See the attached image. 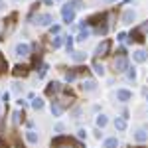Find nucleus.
<instances>
[{
	"label": "nucleus",
	"mask_w": 148,
	"mask_h": 148,
	"mask_svg": "<svg viewBox=\"0 0 148 148\" xmlns=\"http://www.w3.org/2000/svg\"><path fill=\"white\" fill-rule=\"evenodd\" d=\"M12 121H14V125H18L20 121H24V113H20V111H16V113L12 114Z\"/></svg>",
	"instance_id": "nucleus-29"
},
{
	"label": "nucleus",
	"mask_w": 148,
	"mask_h": 148,
	"mask_svg": "<svg viewBox=\"0 0 148 148\" xmlns=\"http://www.w3.org/2000/svg\"><path fill=\"white\" fill-rule=\"evenodd\" d=\"M107 123H109V119H107L105 114H99V116H97V128H105Z\"/></svg>",
	"instance_id": "nucleus-20"
},
{
	"label": "nucleus",
	"mask_w": 148,
	"mask_h": 148,
	"mask_svg": "<svg viewBox=\"0 0 148 148\" xmlns=\"http://www.w3.org/2000/svg\"><path fill=\"white\" fill-rule=\"evenodd\" d=\"M87 38H89V30H87V28H81V30H79V34H77V38H75V40H77V42H85Z\"/></svg>",
	"instance_id": "nucleus-18"
},
{
	"label": "nucleus",
	"mask_w": 148,
	"mask_h": 148,
	"mask_svg": "<svg viewBox=\"0 0 148 148\" xmlns=\"http://www.w3.org/2000/svg\"><path fill=\"white\" fill-rule=\"evenodd\" d=\"M128 38H130V42H136V44H142V42H144V36H142V30H140V28H134Z\"/></svg>",
	"instance_id": "nucleus-9"
},
{
	"label": "nucleus",
	"mask_w": 148,
	"mask_h": 148,
	"mask_svg": "<svg viewBox=\"0 0 148 148\" xmlns=\"http://www.w3.org/2000/svg\"><path fill=\"white\" fill-rule=\"evenodd\" d=\"M134 140H136V142H146V140H148V134H146V130H142V128H138L136 132H134Z\"/></svg>",
	"instance_id": "nucleus-15"
},
{
	"label": "nucleus",
	"mask_w": 148,
	"mask_h": 148,
	"mask_svg": "<svg viewBox=\"0 0 148 148\" xmlns=\"http://www.w3.org/2000/svg\"><path fill=\"white\" fill-rule=\"evenodd\" d=\"M46 73H47V65H42V69H40V73H38V77L42 79V77H46Z\"/></svg>",
	"instance_id": "nucleus-33"
},
{
	"label": "nucleus",
	"mask_w": 148,
	"mask_h": 148,
	"mask_svg": "<svg viewBox=\"0 0 148 148\" xmlns=\"http://www.w3.org/2000/svg\"><path fill=\"white\" fill-rule=\"evenodd\" d=\"M93 69H95V73H97V75H105V67H103L101 63H99V61H97V59H95V61H93Z\"/></svg>",
	"instance_id": "nucleus-19"
},
{
	"label": "nucleus",
	"mask_w": 148,
	"mask_h": 148,
	"mask_svg": "<svg viewBox=\"0 0 148 148\" xmlns=\"http://www.w3.org/2000/svg\"><path fill=\"white\" fill-rule=\"evenodd\" d=\"M61 18H63V22H65V24L75 22V10H73L69 4H65V6L61 8Z\"/></svg>",
	"instance_id": "nucleus-3"
},
{
	"label": "nucleus",
	"mask_w": 148,
	"mask_h": 148,
	"mask_svg": "<svg viewBox=\"0 0 148 148\" xmlns=\"http://www.w3.org/2000/svg\"><path fill=\"white\" fill-rule=\"evenodd\" d=\"M97 89V83L93 79H87V81H83L81 83V91H87V93H91V91H95Z\"/></svg>",
	"instance_id": "nucleus-14"
},
{
	"label": "nucleus",
	"mask_w": 148,
	"mask_h": 148,
	"mask_svg": "<svg viewBox=\"0 0 148 148\" xmlns=\"http://www.w3.org/2000/svg\"><path fill=\"white\" fill-rule=\"evenodd\" d=\"M26 140H28V142H32V144H36V142H38V132L28 130V132H26Z\"/></svg>",
	"instance_id": "nucleus-21"
},
{
	"label": "nucleus",
	"mask_w": 148,
	"mask_h": 148,
	"mask_svg": "<svg viewBox=\"0 0 148 148\" xmlns=\"http://www.w3.org/2000/svg\"><path fill=\"white\" fill-rule=\"evenodd\" d=\"M36 24L38 26H51L53 24V16L51 14H38L36 16Z\"/></svg>",
	"instance_id": "nucleus-5"
},
{
	"label": "nucleus",
	"mask_w": 148,
	"mask_h": 148,
	"mask_svg": "<svg viewBox=\"0 0 148 148\" xmlns=\"http://www.w3.org/2000/svg\"><path fill=\"white\" fill-rule=\"evenodd\" d=\"M111 47H113V42H111V40H103L101 44L97 46V49H95V56L97 57H107L111 53Z\"/></svg>",
	"instance_id": "nucleus-1"
},
{
	"label": "nucleus",
	"mask_w": 148,
	"mask_h": 148,
	"mask_svg": "<svg viewBox=\"0 0 148 148\" xmlns=\"http://www.w3.org/2000/svg\"><path fill=\"white\" fill-rule=\"evenodd\" d=\"M59 91H61V83H59V81H51L46 87V95H56V93H59Z\"/></svg>",
	"instance_id": "nucleus-11"
},
{
	"label": "nucleus",
	"mask_w": 148,
	"mask_h": 148,
	"mask_svg": "<svg viewBox=\"0 0 148 148\" xmlns=\"http://www.w3.org/2000/svg\"><path fill=\"white\" fill-rule=\"evenodd\" d=\"M63 44V38L61 36H56V38H51V46H53V49H57V47Z\"/></svg>",
	"instance_id": "nucleus-28"
},
{
	"label": "nucleus",
	"mask_w": 148,
	"mask_h": 148,
	"mask_svg": "<svg viewBox=\"0 0 148 148\" xmlns=\"http://www.w3.org/2000/svg\"><path fill=\"white\" fill-rule=\"evenodd\" d=\"M30 73V65H22V63H18L16 67L12 69V75L14 77H26Z\"/></svg>",
	"instance_id": "nucleus-6"
},
{
	"label": "nucleus",
	"mask_w": 148,
	"mask_h": 148,
	"mask_svg": "<svg viewBox=\"0 0 148 148\" xmlns=\"http://www.w3.org/2000/svg\"><path fill=\"white\" fill-rule=\"evenodd\" d=\"M140 30H142V32H146V30H148V22L142 24V26H140Z\"/></svg>",
	"instance_id": "nucleus-35"
},
{
	"label": "nucleus",
	"mask_w": 148,
	"mask_h": 148,
	"mask_svg": "<svg viewBox=\"0 0 148 148\" xmlns=\"http://www.w3.org/2000/svg\"><path fill=\"white\" fill-rule=\"evenodd\" d=\"M0 148H4V140L2 138H0Z\"/></svg>",
	"instance_id": "nucleus-38"
},
{
	"label": "nucleus",
	"mask_w": 148,
	"mask_h": 148,
	"mask_svg": "<svg viewBox=\"0 0 148 148\" xmlns=\"http://www.w3.org/2000/svg\"><path fill=\"white\" fill-rule=\"evenodd\" d=\"M113 67H114V73H123V71H126L128 69V59H126V56H119L116 59L113 61Z\"/></svg>",
	"instance_id": "nucleus-2"
},
{
	"label": "nucleus",
	"mask_w": 148,
	"mask_h": 148,
	"mask_svg": "<svg viewBox=\"0 0 148 148\" xmlns=\"http://www.w3.org/2000/svg\"><path fill=\"white\" fill-rule=\"evenodd\" d=\"M119 146V140H116V138H107V140H105V142H103V148H116Z\"/></svg>",
	"instance_id": "nucleus-17"
},
{
	"label": "nucleus",
	"mask_w": 148,
	"mask_h": 148,
	"mask_svg": "<svg viewBox=\"0 0 148 148\" xmlns=\"http://www.w3.org/2000/svg\"><path fill=\"white\" fill-rule=\"evenodd\" d=\"M116 99L121 103H126V101L132 99V93L128 91V89H119V91H116Z\"/></svg>",
	"instance_id": "nucleus-12"
},
{
	"label": "nucleus",
	"mask_w": 148,
	"mask_h": 148,
	"mask_svg": "<svg viewBox=\"0 0 148 148\" xmlns=\"http://www.w3.org/2000/svg\"><path fill=\"white\" fill-rule=\"evenodd\" d=\"M44 4H46V6H51V4H53V0H44Z\"/></svg>",
	"instance_id": "nucleus-37"
},
{
	"label": "nucleus",
	"mask_w": 148,
	"mask_h": 148,
	"mask_svg": "<svg viewBox=\"0 0 148 148\" xmlns=\"http://www.w3.org/2000/svg\"><path fill=\"white\" fill-rule=\"evenodd\" d=\"M114 128H116V130H126V121L123 116H116V119H114Z\"/></svg>",
	"instance_id": "nucleus-16"
},
{
	"label": "nucleus",
	"mask_w": 148,
	"mask_h": 148,
	"mask_svg": "<svg viewBox=\"0 0 148 148\" xmlns=\"http://www.w3.org/2000/svg\"><path fill=\"white\" fill-rule=\"evenodd\" d=\"M126 77H128L130 81H134V79H136V71H134V69H128V73H126Z\"/></svg>",
	"instance_id": "nucleus-32"
},
{
	"label": "nucleus",
	"mask_w": 148,
	"mask_h": 148,
	"mask_svg": "<svg viewBox=\"0 0 148 148\" xmlns=\"http://www.w3.org/2000/svg\"><path fill=\"white\" fill-rule=\"evenodd\" d=\"M95 32H97L99 36H105L107 32H109V26H107V24H101V26H97V28H95Z\"/></svg>",
	"instance_id": "nucleus-27"
},
{
	"label": "nucleus",
	"mask_w": 148,
	"mask_h": 148,
	"mask_svg": "<svg viewBox=\"0 0 148 148\" xmlns=\"http://www.w3.org/2000/svg\"><path fill=\"white\" fill-rule=\"evenodd\" d=\"M2 8H4V2H2V0H0V10H2Z\"/></svg>",
	"instance_id": "nucleus-39"
},
{
	"label": "nucleus",
	"mask_w": 148,
	"mask_h": 148,
	"mask_svg": "<svg viewBox=\"0 0 148 148\" xmlns=\"http://www.w3.org/2000/svg\"><path fill=\"white\" fill-rule=\"evenodd\" d=\"M69 6H71L73 10H81V8H85L81 0H69Z\"/></svg>",
	"instance_id": "nucleus-25"
},
{
	"label": "nucleus",
	"mask_w": 148,
	"mask_h": 148,
	"mask_svg": "<svg viewBox=\"0 0 148 148\" xmlns=\"http://www.w3.org/2000/svg\"><path fill=\"white\" fill-rule=\"evenodd\" d=\"M107 2H116V0H107Z\"/></svg>",
	"instance_id": "nucleus-40"
},
{
	"label": "nucleus",
	"mask_w": 148,
	"mask_h": 148,
	"mask_svg": "<svg viewBox=\"0 0 148 148\" xmlns=\"http://www.w3.org/2000/svg\"><path fill=\"white\" fill-rule=\"evenodd\" d=\"M59 32H61V28H59L57 24H53V26L49 28V34H51V36H57V34H59Z\"/></svg>",
	"instance_id": "nucleus-30"
},
{
	"label": "nucleus",
	"mask_w": 148,
	"mask_h": 148,
	"mask_svg": "<svg viewBox=\"0 0 148 148\" xmlns=\"http://www.w3.org/2000/svg\"><path fill=\"white\" fill-rule=\"evenodd\" d=\"M132 57H134V61H138V63H144L148 59V53L144 49H136V51H132Z\"/></svg>",
	"instance_id": "nucleus-13"
},
{
	"label": "nucleus",
	"mask_w": 148,
	"mask_h": 148,
	"mask_svg": "<svg viewBox=\"0 0 148 148\" xmlns=\"http://www.w3.org/2000/svg\"><path fill=\"white\" fill-rule=\"evenodd\" d=\"M77 136H79L81 140H85V138H87V130H85V128H79V130H77Z\"/></svg>",
	"instance_id": "nucleus-31"
},
{
	"label": "nucleus",
	"mask_w": 148,
	"mask_h": 148,
	"mask_svg": "<svg viewBox=\"0 0 148 148\" xmlns=\"http://www.w3.org/2000/svg\"><path fill=\"white\" fill-rule=\"evenodd\" d=\"M67 103H61V101H51V114L53 116H59V114L65 111Z\"/></svg>",
	"instance_id": "nucleus-7"
},
{
	"label": "nucleus",
	"mask_w": 148,
	"mask_h": 148,
	"mask_svg": "<svg viewBox=\"0 0 148 148\" xmlns=\"http://www.w3.org/2000/svg\"><path fill=\"white\" fill-rule=\"evenodd\" d=\"M136 148H144V146H136Z\"/></svg>",
	"instance_id": "nucleus-41"
},
{
	"label": "nucleus",
	"mask_w": 148,
	"mask_h": 148,
	"mask_svg": "<svg viewBox=\"0 0 148 148\" xmlns=\"http://www.w3.org/2000/svg\"><path fill=\"white\" fill-rule=\"evenodd\" d=\"M18 105H20V107L24 109V107H26V101H24V99H18Z\"/></svg>",
	"instance_id": "nucleus-36"
},
{
	"label": "nucleus",
	"mask_w": 148,
	"mask_h": 148,
	"mask_svg": "<svg viewBox=\"0 0 148 148\" xmlns=\"http://www.w3.org/2000/svg\"><path fill=\"white\" fill-rule=\"evenodd\" d=\"M126 38H128V36H126V34H125V32H121V34L116 36V40H119V42H125Z\"/></svg>",
	"instance_id": "nucleus-34"
},
{
	"label": "nucleus",
	"mask_w": 148,
	"mask_h": 148,
	"mask_svg": "<svg viewBox=\"0 0 148 148\" xmlns=\"http://www.w3.org/2000/svg\"><path fill=\"white\" fill-rule=\"evenodd\" d=\"M14 51H16V56L18 57H28L30 56V46H28V44H18V46L14 47Z\"/></svg>",
	"instance_id": "nucleus-8"
},
{
	"label": "nucleus",
	"mask_w": 148,
	"mask_h": 148,
	"mask_svg": "<svg viewBox=\"0 0 148 148\" xmlns=\"http://www.w3.org/2000/svg\"><path fill=\"white\" fill-rule=\"evenodd\" d=\"M32 107H34L36 111H42V109H44V101H42V99H40V97H38V99H32Z\"/></svg>",
	"instance_id": "nucleus-23"
},
{
	"label": "nucleus",
	"mask_w": 148,
	"mask_h": 148,
	"mask_svg": "<svg viewBox=\"0 0 148 148\" xmlns=\"http://www.w3.org/2000/svg\"><path fill=\"white\" fill-rule=\"evenodd\" d=\"M71 57H73V59H75V61H85V59H87V53H83V51H73V53H71Z\"/></svg>",
	"instance_id": "nucleus-22"
},
{
	"label": "nucleus",
	"mask_w": 148,
	"mask_h": 148,
	"mask_svg": "<svg viewBox=\"0 0 148 148\" xmlns=\"http://www.w3.org/2000/svg\"><path fill=\"white\" fill-rule=\"evenodd\" d=\"M121 20H123V24H132L134 20H136V12L134 10H125Z\"/></svg>",
	"instance_id": "nucleus-10"
},
{
	"label": "nucleus",
	"mask_w": 148,
	"mask_h": 148,
	"mask_svg": "<svg viewBox=\"0 0 148 148\" xmlns=\"http://www.w3.org/2000/svg\"><path fill=\"white\" fill-rule=\"evenodd\" d=\"M8 69V61H6V57L2 56V51H0V73H4Z\"/></svg>",
	"instance_id": "nucleus-26"
},
{
	"label": "nucleus",
	"mask_w": 148,
	"mask_h": 148,
	"mask_svg": "<svg viewBox=\"0 0 148 148\" xmlns=\"http://www.w3.org/2000/svg\"><path fill=\"white\" fill-rule=\"evenodd\" d=\"M65 49H67V53H73V38L71 36H65Z\"/></svg>",
	"instance_id": "nucleus-24"
},
{
	"label": "nucleus",
	"mask_w": 148,
	"mask_h": 148,
	"mask_svg": "<svg viewBox=\"0 0 148 148\" xmlns=\"http://www.w3.org/2000/svg\"><path fill=\"white\" fill-rule=\"evenodd\" d=\"M105 20H107V14L101 12V14L89 16V18H87V24H91V26H101V24H105Z\"/></svg>",
	"instance_id": "nucleus-4"
}]
</instances>
